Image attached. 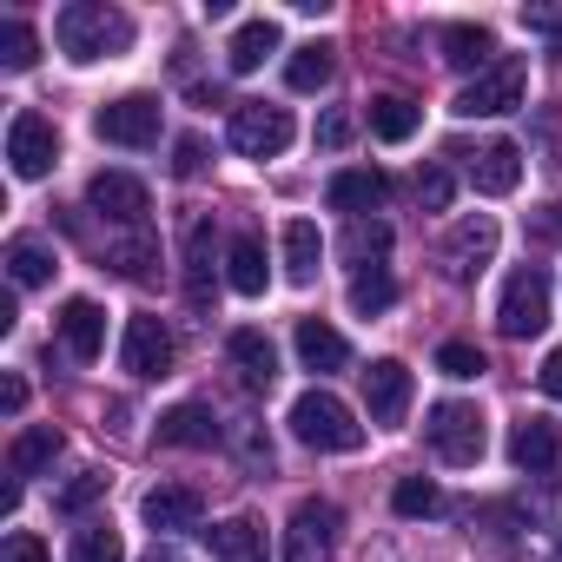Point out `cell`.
I'll list each match as a JSON object with an SVG mask.
<instances>
[{"instance_id": "d6a6232c", "label": "cell", "mask_w": 562, "mask_h": 562, "mask_svg": "<svg viewBox=\"0 0 562 562\" xmlns=\"http://www.w3.org/2000/svg\"><path fill=\"white\" fill-rule=\"evenodd\" d=\"M384 251H391V225H384V218H351L345 258H351L358 271H371V265H384Z\"/></svg>"}, {"instance_id": "836d02e7", "label": "cell", "mask_w": 562, "mask_h": 562, "mask_svg": "<svg viewBox=\"0 0 562 562\" xmlns=\"http://www.w3.org/2000/svg\"><path fill=\"white\" fill-rule=\"evenodd\" d=\"M106 265H113V271H126V278H146V271L159 265V245H153L146 232H126V238H113V245H106Z\"/></svg>"}, {"instance_id": "5bb4252c", "label": "cell", "mask_w": 562, "mask_h": 562, "mask_svg": "<svg viewBox=\"0 0 562 562\" xmlns=\"http://www.w3.org/2000/svg\"><path fill=\"white\" fill-rule=\"evenodd\" d=\"M218 245H212V218H186V299L192 312H212V292H218Z\"/></svg>"}, {"instance_id": "7bdbcfd3", "label": "cell", "mask_w": 562, "mask_h": 562, "mask_svg": "<svg viewBox=\"0 0 562 562\" xmlns=\"http://www.w3.org/2000/svg\"><path fill=\"white\" fill-rule=\"evenodd\" d=\"M172 172H179V179H199V172H205V146H199L192 133L172 139Z\"/></svg>"}, {"instance_id": "9c48e42d", "label": "cell", "mask_w": 562, "mask_h": 562, "mask_svg": "<svg viewBox=\"0 0 562 562\" xmlns=\"http://www.w3.org/2000/svg\"><path fill=\"white\" fill-rule=\"evenodd\" d=\"M338 503H325V496H305L299 509H292V529H285V562H325V549L338 542Z\"/></svg>"}, {"instance_id": "4dcf8cb0", "label": "cell", "mask_w": 562, "mask_h": 562, "mask_svg": "<svg viewBox=\"0 0 562 562\" xmlns=\"http://www.w3.org/2000/svg\"><path fill=\"white\" fill-rule=\"evenodd\" d=\"M54 271H60V258H54V245H47V238H14V245H8V278H14L21 292L47 285Z\"/></svg>"}, {"instance_id": "30bf717a", "label": "cell", "mask_w": 562, "mask_h": 562, "mask_svg": "<svg viewBox=\"0 0 562 562\" xmlns=\"http://www.w3.org/2000/svg\"><path fill=\"white\" fill-rule=\"evenodd\" d=\"M364 411H371V424L397 430V424L411 417V364L371 358V371H364Z\"/></svg>"}, {"instance_id": "f546056e", "label": "cell", "mask_w": 562, "mask_h": 562, "mask_svg": "<svg viewBox=\"0 0 562 562\" xmlns=\"http://www.w3.org/2000/svg\"><path fill=\"white\" fill-rule=\"evenodd\" d=\"M417 126H424V106H417V100H404V93H384V100H371V133H378L384 146H404V139H417Z\"/></svg>"}, {"instance_id": "bcb514c9", "label": "cell", "mask_w": 562, "mask_h": 562, "mask_svg": "<svg viewBox=\"0 0 562 562\" xmlns=\"http://www.w3.org/2000/svg\"><path fill=\"white\" fill-rule=\"evenodd\" d=\"M0 411H8V417H21V411H27V384H21V378L0 384Z\"/></svg>"}, {"instance_id": "b9f144b4", "label": "cell", "mask_w": 562, "mask_h": 562, "mask_svg": "<svg viewBox=\"0 0 562 562\" xmlns=\"http://www.w3.org/2000/svg\"><path fill=\"white\" fill-rule=\"evenodd\" d=\"M312 139H318V146H325V153H345V146H351V113H325V120H318V133H312Z\"/></svg>"}, {"instance_id": "9a60e30c", "label": "cell", "mask_w": 562, "mask_h": 562, "mask_svg": "<svg viewBox=\"0 0 562 562\" xmlns=\"http://www.w3.org/2000/svg\"><path fill=\"white\" fill-rule=\"evenodd\" d=\"M470 186H476L483 199H509V192L522 186V146H516V139L476 146V153H470Z\"/></svg>"}, {"instance_id": "484cf974", "label": "cell", "mask_w": 562, "mask_h": 562, "mask_svg": "<svg viewBox=\"0 0 562 562\" xmlns=\"http://www.w3.org/2000/svg\"><path fill=\"white\" fill-rule=\"evenodd\" d=\"M299 358H305V371H345L351 364V345L325 325V318H299Z\"/></svg>"}, {"instance_id": "d6986e66", "label": "cell", "mask_w": 562, "mask_h": 562, "mask_svg": "<svg viewBox=\"0 0 562 562\" xmlns=\"http://www.w3.org/2000/svg\"><path fill=\"white\" fill-rule=\"evenodd\" d=\"M278 245H285V285H318V258H325V238L312 218H285V232H278Z\"/></svg>"}, {"instance_id": "7dc6e473", "label": "cell", "mask_w": 562, "mask_h": 562, "mask_svg": "<svg viewBox=\"0 0 562 562\" xmlns=\"http://www.w3.org/2000/svg\"><path fill=\"white\" fill-rule=\"evenodd\" d=\"M536 232H542V238H562V205H542V218H536Z\"/></svg>"}, {"instance_id": "8d00e7d4", "label": "cell", "mask_w": 562, "mask_h": 562, "mask_svg": "<svg viewBox=\"0 0 562 562\" xmlns=\"http://www.w3.org/2000/svg\"><path fill=\"white\" fill-rule=\"evenodd\" d=\"M391 509H397V516H437V509H443V490H437L430 476H404V483L391 490Z\"/></svg>"}, {"instance_id": "603a6c76", "label": "cell", "mask_w": 562, "mask_h": 562, "mask_svg": "<svg viewBox=\"0 0 562 562\" xmlns=\"http://www.w3.org/2000/svg\"><path fill=\"white\" fill-rule=\"evenodd\" d=\"M225 285H232L238 299H258V292L271 285V271H265V238H258V232H238V238H232V251H225Z\"/></svg>"}, {"instance_id": "83f0119b", "label": "cell", "mask_w": 562, "mask_h": 562, "mask_svg": "<svg viewBox=\"0 0 562 562\" xmlns=\"http://www.w3.org/2000/svg\"><path fill=\"white\" fill-rule=\"evenodd\" d=\"M205 542H212L218 562H265V529H258L251 516H225V522H212Z\"/></svg>"}, {"instance_id": "ffe728a7", "label": "cell", "mask_w": 562, "mask_h": 562, "mask_svg": "<svg viewBox=\"0 0 562 562\" xmlns=\"http://www.w3.org/2000/svg\"><path fill=\"white\" fill-rule=\"evenodd\" d=\"M384 192H391V179H384L378 166H351V172H338V179L325 186V205H331V212L364 218L371 205H384Z\"/></svg>"}, {"instance_id": "f6af8a7d", "label": "cell", "mask_w": 562, "mask_h": 562, "mask_svg": "<svg viewBox=\"0 0 562 562\" xmlns=\"http://www.w3.org/2000/svg\"><path fill=\"white\" fill-rule=\"evenodd\" d=\"M536 384H542V391H549V397L562 404V345H555V351L542 358V371H536Z\"/></svg>"}, {"instance_id": "7a4b0ae2", "label": "cell", "mask_w": 562, "mask_h": 562, "mask_svg": "<svg viewBox=\"0 0 562 562\" xmlns=\"http://www.w3.org/2000/svg\"><path fill=\"white\" fill-rule=\"evenodd\" d=\"M285 424H292V437H299L305 450H358V443H364V424H358L351 404L331 397V391H305Z\"/></svg>"}, {"instance_id": "4316f807", "label": "cell", "mask_w": 562, "mask_h": 562, "mask_svg": "<svg viewBox=\"0 0 562 562\" xmlns=\"http://www.w3.org/2000/svg\"><path fill=\"white\" fill-rule=\"evenodd\" d=\"M54 457H60V430H54V424H34V430H21V437L8 443V476L27 483V476H41Z\"/></svg>"}, {"instance_id": "ba28073f", "label": "cell", "mask_w": 562, "mask_h": 562, "mask_svg": "<svg viewBox=\"0 0 562 562\" xmlns=\"http://www.w3.org/2000/svg\"><path fill=\"white\" fill-rule=\"evenodd\" d=\"M509 106H522V60H496L490 74H476L463 93H457V120H496V113H509Z\"/></svg>"}, {"instance_id": "7402d4cb", "label": "cell", "mask_w": 562, "mask_h": 562, "mask_svg": "<svg viewBox=\"0 0 562 562\" xmlns=\"http://www.w3.org/2000/svg\"><path fill=\"white\" fill-rule=\"evenodd\" d=\"M159 443H166V450H212V443H218V417H212L205 404H172V411L159 417Z\"/></svg>"}, {"instance_id": "d590c367", "label": "cell", "mask_w": 562, "mask_h": 562, "mask_svg": "<svg viewBox=\"0 0 562 562\" xmlns=\"http://www.w3.org/2000/svg\"><path fill=\"white\" fill-rule=\"evenodd\" d=\"M34 60H41L34 27H27V21H0V67H8V74H27Z\"/></svg>"}, {"instance_id": "e0dca14e", "label": "cell", "mask_w": 562, "mask_h": 562, "mask_svg": "<svg viewBox=\"0 0 562 562\" xmlns=\"http://www.w3.org/2000/svg\"><path fill=\"white\" fill-rule=\"evenodd\" d=\"M139 516L153 522V536H172V529H199V516H205V496H199L192 483H159V490H146Z\"/></svg>"}, {"instance_id": "8992f818", "label": "cell", "mask_w": 562, "mask_h": 562, "mask_svg": "<svg viewBox=\"0 0 562 562\" xmlns=\"http://www.w3.org/2000/svg\"><path fill=\"white\" fill-rule=\"evenodd\" d=\"M93 133H100L106 146H133V153L159 146V100H153V93H120V100H106V106L93 113Z\"/></svg>"}, {"instance_id": "44dd1931", "label": "cell", "mask_w": 562, "mask_h": 562, "mask_svg": "<svg viewBox=\"0 0 562 562\" xmlns=\"http://www.w3.org/2000/svg\"><path fill=\"white\" fill-rule=\"evenodd\" d=\"M225 358H232V371H238L251 391H271V384H278V351H271L265 331H251V325L232 331V338H225Z\"/></svg>"}, {"instance_id": "277c9868", "label": "cell", "mask_w": 562, "mask_h": 562, "mask_svg": "<svg viewBox=\"0 0 562 562\" xmlns=\"http://www.w3.org/2000/svg\"><path fill=\"white\" fill-rule=\"evenodd\" d=\"M542 325H549V271L542 265H516L503 299H496V331L503 338H536Z\"/></svg>"}, {"instance_id": "52a82bcc", "label": "cell", "mask_w": 562, "mask_h": 562, "mask_svg": "<svg viewBox=\"0 0 562 562\" xmlns=\"http://www.w3.org/2000/svg\"><path fill=\"white\" fill-rule=\"evenodd\" d=\"M8 166H14V179H47L60 166V133H54L47 113H14V126H8Z\"/></svg>"}, {"instance_id": "e575fe53", "label": "cell", "mask_w": 562, "mask_h": 562, "mask_svg": "<svg viewBox=\"0 0 562 562\" xmlns=\"http://www.w3.org/2000/svg\"><path fill=\"white\" fill-rule=\"evenodd\" d=\"M74 562H126V542L113 522H80L74 536Z\"/></svg>"}, {"instance_id": "ac0fdd59", "label": "cell", "mask_w": 562, "mask_h": 562, "mask_svg": "<svg viewBox=\"0 0 562 562\" xmlns=\"http://www.w3.org/2000/svg\"><path fill=\"white\" fill-rule=\"evenodd\" d=\"M555 457H562V424H549V417H522V424L509 430V463H516V470L549 476Z\"/></svg>"}, {"instance_id": "5b68a950", "label": "cell", "mask_w": 562, "mask_h": 562, "mask_svg": "<svg viewBox=\"0 0 562 562\" xmlns=\"http://www.w3.org/2000/svg\"><path fill=\"white\" fill-rule=\"evenodd\" d=\"M232 153H245V159H278L292 146V113L285 106H271V100H245V106H232Z\"/></svg>"}, {"instance_id": "4fadbf2b", "label": "cell", "mask_w": 562, "mask_h": 562, "mask_svg": "<svg viewBox=\"0 0 562 562\" xmlns=\"http://www.w3.org/2000/svg\"><path fill=\"white\" fill-rule=\"evenodd\" d=\"M490 258H496V218L476 212V218H463V225L450 232V245H443V271L457 278V285H470V278H476Z\"/></svg>"}, {"instance_id": "3957f363", "label": "cell", "mask_w": 562, "mask_h": 562, "mask_svg": "<svg viewBox=\"0 0 562 562\" xmlns=\"http://www.w3.org/2000/svg\"><path fill=\"white\" fill-rule=\"evenodd\" d=\"M424 437H430V450L443 457V463H457V470H470V463H483V411L476 404H463V397H443V404H430V417H424Z\"/></svg>"}, {"instance_id": "cb8c5ba5", "label": "cell", "mask_w": 562, "mask_h": 562, "mask_svg": "<svg viewBox=\"0 0 562 562\" xmlns=\"http://www.w3.org/2000/svg\"><path fill=\"white\" fill-rule=\"evenodd\" d=\"M278 41H285V34H278V21L258 14V21H245V27L225 41V67H232V74H258V67L278 54Z\"/></svg>"}, {"instance_id": "6da1fadb", "label": "cell", "mask_w": 562, "mask_h": 562, "mask_svg": "<svg viewBox=\"0 0 562 562\" xmlns=\"http://www.w3.org/2000/svg\"><path fill=\"white\" fill-rule=\"evenodd\" d=\"M54 41L74 67H93V60H120L133 47V21L120 8H106V0H74L54 21Z\"/></svg>"}, {"instance_id": "7c38bea8", "label": "cell", "mask_w": 562, "mask_h": 562, "mask_svg": "<svg viewBox=\"0 0 562 562\" xmlns=\"http://www.w3.org/2000/svg\"><path fill=\"white\" fill-rule=\"evenodd\" d=\"M120 364H126L133 378H166V371H172V331H166L153 312L126 318V345H120Z\"/></svg>"}, {"instance_id": "60d3db41", "label": "cell", "mask_w": 562, "mask_h": 562, "mask_svg": "<svg viewBox=\"0 0 562 562\" xmlns=\"http://www.w3.org/2000/svg\"><path fill=\"white\" fill-rule=\"evenodd\" d=\"M0 562H54V555H47V542H41L34 529H14L8 549H0Z\"/></svg>"}, {"instance_id": "f35d334b", "label": "cell", "mask_w": 562, "mask_h": 562, "mask_svg": "<svg viewBox=\"0 0 562 562\" xmlns=\"http://www.w3.org/2000/svg\"><path fill=\"white\" fill-rule=\"evenodd\" d=\"M437 371L457 378V384H470V378H483V351H476V345H443V351H437Z\"/></svg>"}, {"instance_id": "c3c4849f", "label": "cell", "mask_w": 562, "mask_h": 562, "mask_svg": "<svg viewBox=\"0 0 562 562\" xmlns=\"http://www.w3.org/2000/svg\"><path fill=\"white\" fill-rule=\"evenodd\" d=\"M146 562H186V555H179L172 542H153V549H146Z\"/></svg>"}, {"instance_id": "d4e9b609", "label": "cell", "mask_w": 562, "mask_h": 562, "mask_svg": "<svg viewBox=\"0 0 562 562\" xmlns=\"http://www.w3.org/2000/svg\"><path fill=\"white\" fill-rule=\"evenodd\" d=\"M443 60H450L457 74H490V67H496V41H490V27H470V21L443 27Z\"/></svg>"}, {"instance_id": "ab89813d", "label": "cell", "mask_w": 562, "mask_h": 562, "mask_svg": "<svg viewBox=\"0 0 562 562\" xmlns=\"http://www.w3.org/2000/svg\"><path fill=\"white\" fill-rule=\"evenodd\" d=\"M450 192H457V186H450V172H443V166H424V172H417V199H424L430 212H443V205H450Z\"/></svg>"}, {"instance_id": "f1b7e54d", "label": "cell", "mask_w": 562, "mask_h": 562, "mask_svg": "<svg viewBox=\"0 0 562 562\" xmlns=\"http://www.w3.org/2000/svg\"><path fill=\"white\" fill-rule=\"evenodd\" d=\"M331 74H338V47L331 41H312V47H299L285 60V87L292 93H318V87H331Z\"/></svg>"}, {"instance_id": "74e56055", "label": "cell", "mask_w": 562, "mask_h": 562, "mask_svg": "<svg viewBox=\"0 0 562 562\" xmlns=\"http://www.w3.org/2000/svg\"><path fill=\"white\" fill-rule=\"evenodd\" d=\"M100 496H106V470H80V476L54 496V509H60V516H80V509H87V503H100Z\"/></svg>"}, {"instance_id": "1f68e13d", "label": "cell", "mask_w": 562, "mask_h": 562, "mask_svg": "<svg viewBox=\"0 0 562 562\" xmlns=\"http://www.w3.org/2000/svg\"><path fill=\"white\" fill-rule=\"evenodd\" d=\"M391 305H397V278H391L384 265H371V271L351 278V312H358V318H378V312H391Z\"/></svg>"}, {"instance_id": "ee69618b", "label": "cell", "mask_w": 562, "mask_h": 562, "mask_svg": "<svg viewBox=\"0 0 562 562\" xmlns=\"http://www.w3.org/2000/svg\"><path fill=\"white\" fill-rule=\"evenodd\" d=\"M522 27H529V34H549V41H555V34H562V8H522Z\"/></svg>"}, {"instance_id": "8fae6325", "label": "cell", "mask_w": 562, "mask_h": 562, "mask_svg": "<svg viewBox=\"0 0 562 562\" xmlns=\"http://www.w3.org/2000/svg\"><path fill=\"white\" fill-rule=\"evenodd\" d=\"M87 205H93L106 225H120V232H139V225H146V186H139L133 172H93Z\"/></svg>"}, {"instance_id": "2e32d148", "label": "cell", "mask_w": 562, "mask_h": 562, "mask_svg": "<svg viewBox=\"0 0 562 562\" xmlns=\"http://www.w3.org/2000/svg\"><path fill=\"white\" fill-rule=\"evenodd\" d=\"M54 331H60L67 358H80V364H93V358L106 351V312H100L93 299H67L60 318H54Z\"/></svg>"}]
</instances>
